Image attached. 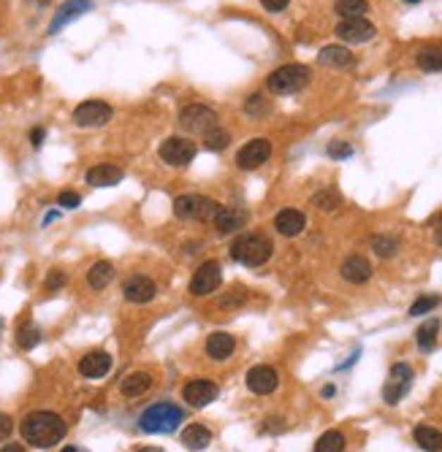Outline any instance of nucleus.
Listing matches in <instances>:
<instances>
[{"instance_id": "nucleus-6", "label": "nucleus", "mask_w": 442, "mask_h": 452, "mask_svg": "<svg viewBox=\"0 0 442 452\" xmlns=\"http://www.w3.org/2000/svg\"><path fill=\"white\" fill-rule=\"evenodd\" d=\"M412 379H415V371H412L407 363L391 365L388 382H386V387H383V401H386L388 406H396V403L410 393Z\"/></svg>"}, {"instance_id": "nucleus-50", "label": "nucleus", "mask_w": 442, "mask_h": 452, "mask_svg": "<svg viewBox=\"0 0 442 452\" xmlns=\"http://www.w3.org/2000/svg\"><path fill=\"white\" fill-rule=\"evenodd\" d=\"M405 3H418V0H405Z\"/></svg>"}, {"instance_id": "nucleus-37", "label": "nucleus", "mask_w": 442, "mask_h": 452, "mask_svg": "<svg viewBox=\"0 0 442 452\" xmlns=\"http://www.w3.org/2000/svg\"><path fill=\"white\" fill-rule=\"evenodd\" d=\"M66 282H68L66 271L54 268V271H49V277H47V282H44V287H47V293H57L60 287H66Z\"/></svg>"}, {"instance_id": "nucleus-36", "label": "nucleus", "mask_w": 442, "mask_h": 452, "mask_svg": "<svg viewBox=\"0 0 442 452\" xmlns=\"http://www.w3.org/2000/svg\"><path fill=\"white\" fill-rule=\"evenodd\" d=\"M440 303V298L437 296H421L412 306H410V317H421V314H429L434 312V306Z\"/></svg>"}, {"instance_id": "nucleus-5", "label": "nucleus", "mask_w": 442, "mask_h": 452, "mask_svg": "<svg viewBox=\"0 0 442 452\" xmlns=\"http://www.w3.org/2000/svg\"><path fill=\"white\" fill-rule=\"evenodd\" d=\"M220 209V203L207 198V195H179L174 201V214L185 222H201V220H212Z\"/></svg>"}, {"instance_id": "nucleus-49", "label": "nucleus", "mask_w": 442, "mask_h": 452, "mask_svg": "<svg viewBox=\"0 0 442 452\" xmlns=\"http://www.w3.org/2000/svg\"><path fill=\"white\" fill-rule=\"evenodd\" d=\"M63 452H79L76 447H63Z\"/></svg>"}, {"instance_id": "nucleus-47", "label": "nucleus", "mask_w": 442, "mask_h": 452, "mask_svg": "<svg viewBox=\"0 0 442 452\" xmlns=\"http://www.w3.org/2000/svg\"><path fill=\"white\" fill-rule=\"evenodd\" d=\"M434 239H437V244H440V246H442V225L437 227V236H434Z\"/></svg>"}, {"instance_id": "nucleus-33", "label": "nucleus", "mask_w": 442, "mask_h": 452, "mask_svg": "<svg viewBox=\"0 0 442 452\" xmlns=\"http://www.w3.org/2000/svg\"><path fill=\"white\" fill-rule=\"evenodd\" d=\"M418 68L421 70H442V49L440 46H429L418 52Z\"/></svg>"}, {"instance_id": "nucleus-2", "label": "nucleus", "mask_w": 442, "mask_h": 452, "mask_svg": "<svg viewBox=\"0 0 442 452\" xmlns=\"http://www.w3.org/2000/svg\"><path fill=\"white\" fill-rule=\"evenodd\" d=\"M271 252H274V246L261 233H242L231 244V258L242 263V265H247V268H258V265L269 263Z\"/></svg>"}, {"instance_id": "nucleus-18", "label": "nucleus", "mask_w": 442, "mask_h": 452, "mask_svg": "<svg viewBox=\"0 0 442 452\" xmlns=\"http://www.w3.org/2000/svg\"><path fill=\"white\" fill-rule=\"evenodd\" d=\"M90 8H92V0H68L66 6H60V8H57L52 25H49V35L60 33V30H63L68 22L79 19L82 14H87Z\"/></svg>"}, {"instance_id": "nucleus-46", "label": "nucleus", "mask_w": 442, "mask_h": 452, "mask_svg": "<svg viewBox=\"0 0 442 452\" xmlns=\"http://www.w3.org/2000/svg\"><path fill=\"white\" fill-rule=\"evenodd\" d=\"M331 396H334V384H326L323 387V398H331Z\"/></svg>"}, {"instance_id": "nucleus-44", "label": "nucleus", "mask_w": 442, "mask_h": 452, "mask_svg": "<svg viewBox=\"0 0 442 452\" xmlns=\"http://www.w3.org/2000/svg\"><path fill=\"white\" fill-rule=\"evenodd\" d=\"M44 136H47V130H44V127H33V130H30V144L38 149V146L44 144Z\"/></svg>"}, {"instance_id": "nucleus-14", "label": "nucleus", "mask_w": 442, "mask_h": 452, "mask_svg": "<svg viewBox=\"0 0 442 452\" xmlns=\"http://www.w3.org/2000/svg\"><path fill=\"white\" fill-rule=\"evenodd\" d=\"M123 296L130 303H149L152 298L158 296V284L149 277H144V274H136V277H130L123 284Z\"/></svg>"}, {"instance_id": "nucleus-29", "label": "nucleus", "mask_w": 442, "mask_h": 452, "mask_svg": "<svg viewBox=\"0 0 442 452\" xmlns=\"http://www.w3.org/2000/svg\"><path fill=\"white\" fill-rule=\"evenodd\" d=\"M334 11L342 19H364L369 11V0H336Z\"/></svg>"}, {"instance_id": "nucleus-21", "label": "nucleus", "mask_w": 442, "mask_h": 452, "mask_svg": "<svg viewBox=\"0 0 442 452\" xmlns=\"http://www.w3.org/2000/svg\"><path fill=\"white\" fill-rule=\"evenodd\" d=\"M274 227H277L280 236L293 239V236H299L301 230L307 227V217H304L299 209H283L274 217Z\"/></svg>"}, {"instance_id": "nucleus-31", "label": "nucleus", "mask_w": 442, "mask_h": 452, "mask_svg": "<svg viewBox=\"0 0 442 452\" xmlns=\"http://www.w3.org/2000/svg\"><path fill=\"white\" fill-rule=\"evenodd\" d=\"M315 452H345V434L342 431H326L315 441Z\"/></svg>"}, {"instance_id": "nucleus-42", "label": "nucleus", "mask_w": 442, "mask_h": 452, "mask_svg": "<svg viewBox=\"0 0 442 452\" xmlns=\"http://www.w3.org/2000/svg\"><path fill=\"white\" fill-rule=\"evenodd\" d=\"M11 431H14V420L8 415H0V441H6L11 436Z\"/></svg>"}, {"instance_id": "nucleus-40", "label": "nucleus", "mask_w": 442, "mask_h": 452, "mask_svg": "<svg viewBox=\"0 0 442 452\" xmlns=\"http://www.w3.org/2000/svg\"><path fill=\"white\" fill-rule=\"evenodd\" d=\"M247 301V293H245V287H236L231 296H226L223 301H220V306L223 309H236V306H242Z\"/></svg>"}, {"instance_id": "nucleus-17", "label": "nucleus", "mask_w": 442, "mask_h": 452, "mask_svg": "<svg viewBox=\"0 0 442 452\" xmlns=\"http://www.w3.org/2000/svg\"><path fill=\"white\" fill-rule=\"evenodd\" d=\"M109 368H111V355L104 349H92L85 358H79V374L85 379H101L109 374Z\"/></svg>"}, {"instance_id": "nucleus-23", "label": "nucleus", "mask_w": 442, "mask_h": 452, "mask_svg": "<svg viewBox=\"0 0 442 452\" xmlns=\"http://www.w3.org/2000/svg\"><path fill=\"white\" fill-rule=\"evenodd\" d=\"M182 444L193 452L207 450V447L212 444V431H209L207 425H201V422H193V425H188V428L182 431Z\"/></svg>"}, {"instance_id": "nucleus-38", "label": "nucleus", "mask_w": 442, "mask_h": 452, "mask_svg": "<svg viewBox=\"0 0 442 452\" xmlns=\"http://www.w3.org/2000/svg\"><path fill=\"white\" fill-rule=\"evenodd\" d=\"M245 111L255 120V117H264L266 111H269V106L264 103V98H261V95H250L247 103H245Z\"/></svg>"}, {"instance_id": "nucleus-43", "label": "nucleus", "mask_w": 442, "mask_h": 452, "mask_svg": "<svg viewBox=\"0 0 442 452\" xmlns=\"http://www.w3.org/2000/svg\"><path fill=\"white\" fill-rule=\"evenodd\" d=\"M261 3H264L266 11L277 14V11H283V8H288V3H290V0H261Z\"/></svg>"}, {"instance_id": "nucleus-26", "label": "nucleus", "mask_w": 442, "mask_h": 452, "mask_svg": "<svg viewBox=\"0 0 442 452\" xmlns=\"http://www.w3.org/2000/svg\"><path fill=\"white\" fill-rule=\"evenodd\" d=\"M111 279H114V265L109 260H98L90 265L87 271V284L92 290H104L111 284Z\"/></svg>"}, {"instance_id": "nucleus-11", "label": "nucleus", "mask_w": 442, "mask_h": 452, "mask_svg": "<svg viewBox=\"0 0 442 452\" xmlns=\"http://www.w3.org/2000/svg\"><path fill=\"white\" fill-rule=\"evenodd\" d=\"M269 157H271V144H269V139H252L236 152V165H239L242 171H255V168L264 165Z\"/></svg>"}, {"instance_id": "nucleus-19", "label": "nucleus", "mask_w": 442, "mask_h": 452, "mask_svg": "<svg viewBox=\"0 0 442 452\" xmlns=\"http://www.w3.org/2000/svg\"><path fill=\"white\" fill-rule=\"evenodd\" d=\"M339 274L350 284H367L372 279V263L361 255H350L348 260L339 265Z\"/></svg>"}, {"instance_id": "nucleus-13", "label": "nucleus", "mask_w": 442, "mask_h": 452, "mask_svg": "<svg viewBox=\"0 0 442 452\" xmlns=\"http://www.w3.org/2000/svg\"><path fill=\"white\" fill-rule=\"evenodd\" d=\"M342 41H348V44H367V41H372L374 38V25L372 22H367V19H342L339 25H336L334 30Z\"/></svg>"}, {"instance_id": "nucleus-24", "label": "nucleus", "mask_w": 442, "mask_h": 452, "mask_svg": "<svg viewBox=\"0 0 442 452\" xmlns=\"http://www.w3.org/2000/svg\"><path fill=\"white\" fill-rule=\"evenodd\" d=\"M318 60L323 65H331V68H348V65H353V52L348 46L334 44V46H323Z\"/></svg>"}, {"instance_id": "nucleus-15", "label": "nucleus", "mask_w": 442, "mask_h": 452, "mask_svg": "<svg viewBox=\"0 0 442 452\" xmlns=\"http://www.w3.org/2000/svg\"><path fill=\"white\" fill-rule=\"evenodd\" d=\"M212 222L220 236H231V233H239L247 225V211L239 209V206H220L212 217Z\"/></svg>"}, {"instance_id": "nucleus-32", "label": "nucleus", "mask_w": 442, "mask_h": 452, "mask_svg": "<svg viewBox=\"0 0 442 452\" xmlns=\"http://www.w3.org/2000/svg\"><path fill=\"white\" fill-rule=\"evenodd\" d=\"M372 249L377 258H393L399 252V239L396 236H372Z\"/></svg>"}, {"instance_id": "nucleus-34", "label": "nucleus", "mask_w": 442, "mask_h": 452, "mask_svg": "<svg viewBox=\"0 0 442 452\" xmlns=\"http://www.w3.org/2000/svg\"><path fill=\"white\" fill-rule=\"evenodd\" d=\"M41 341V328L33 325V322H25L17 331V344L19 349H33Z\"/></svg>"}, {"instance_id": "nucleus-45", "label": "nucleus", "mask_w": 442, "mask_h": 452, "mask_svg": "<svg viewBox=\"0 0 442 452\" xmlns=\"http://www.w3.org/2000/svg\"><path fill=\"white\" fill-rule=\"evenodd\" d=\"M0 452H25V447H22V444H14V441H11V444H6V447H3Z\"/></svg>"}, {"instance_id": "nucleus-25", "label": "nucleus", "mask_w": 442, "mask_h": 452, "mask_svg": "<svg viewBox=\"0 0 442 452\" xmlns=\"http://www.w3.org/2000/svg\"><path fill=\"white\" fill-rule=\"evenodd\" d=\"M149 387H152V377H149L147 371H133V374H128L123 382H120V390H123V396H128V398L144 396Z\"/></svg>"}, {"instance_id": "nucleus-20", "label": "nucleus", "mask_w": 442, "mask_h": 452, "mask_svg": "<svg viewBox=\"0 0 442 452\" xmlns=\"http://www.w3.org/2000/svg\"><path fill=\"white\" fill-rule=\"evenodd\" d=\"M207 355L217 360V363H223V360H228L231 355H233V349H236V339L226 331H217V333H209V339H207Z\"/></svg>"}, {"instance_id": "nucleus-16", "label": "nucleus", "mask_w": 442, "mask_h": 452, "mask_svg": "<svg viewBox=\"0 0 442 452\" xmlns=\"http://www.w3.org/2000/svg\"><path fill=\"white\" fill-rule=\"evenodd\" d=\"M280 384V374L271 368V365H255L247 371V387L255 396H269L274 393Z\"/></svg>"}, {"instance_id": "nucleus-41", "label": "nucleus", "mask_w": 442, "mask_h": 452, "mask_svg": "<svg viewBox=\"0 0 442 452\" xmlns=\"http://www.w3.org/2000/svg\"><path fill=\"white\" fill-rule=\"evenodd\" d=\"M79 203H82V195L71 190L60 192V198H57V206H63V209H76Z\"/></svg>"}, {"instance_id": "nucleus-10", "label": "nucleus", "mask_w": 442, "mask_h": 452, "mask_svg": "<svg viewBox=\"0 0 442 452\" xmlns=\"http://www.w3.org/2000/svg\"><path fill=\"white\" fill-rule=\"evenodd\" d=\"M220 284H223V268H220V263L207 260L195 268L193 279H190V293H193L195 298L209 296Z\"/></svg>"}, {"instance_id": "nucleus-7", "label": "nucleus", "mask_w": 442, "mask_h": 452, "mask_svg": "<svg viewBox=\"0 0 442 452\" xmlns=\"http://www.w3.org/2000/svg\"><path fill=\"white\" fill-rule=\"evenodd\" d=\"M158 155L166 165H171V168H185V165L193 163L195 144L190 139H182V136H171V139H166L160 144Z\"/></svg>"}, {"instance_id": "nucleus-28", "label": "nucleus", "mask_w": 442, "mask_h": 452, "mask_svg": "<svg viewBox=\"0 0 442 452\" xmlns=\"http://www.w3.org/2000/svg\"><path fill=\"white\" fill-rule=\"evenodd\" d=\"M437 333H440V320H437V317H429L424 325L418 328V333H415L418 349H421V352L434 349V344H437Z\"/></svg>"}, {"instance_id": "nucleus-4", "label": "nucleus", "mask_w": 442, "mask_h": 452, "mask_svg": "<svg viewBox=\"0 0 442 452\" xmlns=\"http://www.w3.org/2000/svg\"><path fill=\"white\" fill-rule=\"evenodd\" d=\"M307 82H309V68L301 63H288V65H280L277 70L269 73L266 87L274 95H290V92H299L301 87H307Z\"/></svg>"}, {"instance_id": "nucleus-22", "label": "nucleus", "mask_w": 442, "mask_h": 452, "mask_svg": "<svg viewBox=\"0 0 442 452\" xmlns=\"http://www.w3.org/2000/svg\"><path fill=\"white\" fill-rule=\"evenodd\" d=\"M123 168L120 165H111V163H101V165H92L87 171V184L92 187H114L117 182H123Z\"/></svg>"}, {"instance_id": "nucleus-27", "label": "nucleus", "mask_w": 442, "mask_h": 452, "mask_svg": "<svg viewBox=\"0 0 442 452\" xmlns=\"http://www.w3.org/2000/svg\"><path fill=\"white\" fill-rule=\"evenodd\" d=\"M415 444L426 452H442V431L431 428V425H415Z\"/></svg>"}, {"instance_id": "nucleus-48", "label": "nucleus", "mask_w": 442, "mask_h": 452, "mask_svg": "<svg viewBox=\"0 0 442 452\" xmlns=\"http://www.w3.org/2000/svg\"><path fill=\"white\" fill-rule=\"evenodd\" d=\"M139 452H163L160 447H144V450H139Z\"/></svg>"}, {"instance_id": "nucleus-30", "label": "nucleus", "mask_w": 442, "mask_h": 452, "mask_svg": "<svg viewBox=\"0 0 442 452\" xmlns=\"http://www.w3.org/2000/svg\"><path fill=\"white\" fill-rule=\"evenodd\" d=\"M228 144H231L228 130H226V127H220V125H214L212 130H207V133H204V146H207L209 152H223Z\"/></svg>"}, {"instance_id": "nucleus-9", "label": "nucleus", "mask_w": 442, "mask_h": 452, "mask_svg": "<svg viewBox=\"0 0 442 452\" xmlns=\"http://www.w3.org/2000/svg\"><path fill=\"white\" fill-rule=\"evenodd\" d=\"M179 125H182L188 133H201V136H204L207 130H212L214 125H217V111L204 103H193L188 106V108H182Z\"/></svg>"}, {"instance_id": "nucleus-8", "label": "nucleus", "mask_w": 442, "mask_h": 452, "mask_svg": "<svg viewBox=\"0 0 442 452\" xmlns=\"http://www.w3.org/2000/svg\"><path fill=\"white\" fill-rule=\"evenodd\" d=\"M114 117V108L104 101H85L73 108V125L76 127H101Z\"/></svg>"}, {"instance_id": "nucleus-35", "label": "nucleus", "mask_w": 442, "mask_h": 452, "mask_svg": "<svg viewBox=\"0 0 442 452\" xmlns=\"http://www.w3.org/2000/svg\"><path fill=\"white\" fill-rule=\"evenodd\" d=\"M312 206L320 211H334L339 206V195L334 190H320L318 195H312Z\"/></svg>"}, {"instance_id": "nucleus-39", "label": "nucleus", "mask_w": 442, "mask_h": 452, "mask_svg": "<svg viewBox=\"0 0 442 452\" xmlns=\"http://www.w3.org/2000/svg\"><path fill=\"white\" fill-rule=\"evenodd\" d=\"M353 155V146L348 144V141H331L329 144V157H334V160H345V157Z\"/></svg>"}, {"instance_id": "nucleus-1", "label": "nucleus", "mask_w": 442, "mask_h": 452, "mask_svg": "<svg viewBox=\"0 0 442 452\" xmlns=\"http://www.w3.org/2000/svg\"><path fill=\"white\" fill-rule=\"evenodd\" d=\"M19 431H22V439H25L30 447L49 450V447L60 444V441L66 439L68 425H66V420L60 418L57 412L38 409V412H30L27 418L19 422Z\"/></svg>"}, {"instance_id": "nucleus-3", "label": "nucleus", "mask_w": 442, "mask_h": 452, "mask_svg": "<svg viewBox=\"0 0 442 452\" xmlns=\"http://www.w3.org/2000/svg\"><path fill=\"white\" fill-rule=\"evenodd\" d=\"M182 420H185V412L179 409L177 403L163 401V403L149 406L139 418V428H142L144 434H174L182 425Z\"/></svg>"}, {"instance_id": "nucleus-12", "label": "nucleus", "mask_w": 442, "mask_h": 452, "mask_svg": "<svg viewBox=\"0 0 442 452\" xmlns=\"http://www.w3.org/2000/svg\"><path fill=\"white\" fill-rule=\"evenodd\" d=\"M220 396V387L212 382V379H193L182 387V401L193 409H204L209 406L214 398Z\"/></svg>"}]
</instances>
